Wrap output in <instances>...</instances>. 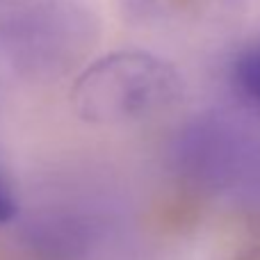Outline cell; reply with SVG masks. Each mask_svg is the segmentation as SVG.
I'll use <instances>...</instances> for the list:
<instances>
[{
  "mask_svg": "<svg viewBox=\"0 0 260 260\" xmlns=\"http://www.w3.org/2000/svg\"><path fill=\"white\" fill-rule=\"evenodd\" d=\"M183 99L174 64L148 50H117L91 62L76 78L71 105L96 126H130L169 112Z\"/></svg>",
  "mask_w": 260,
  "mask_h": 260,
  "instance_id": "1",
  "label": "cell"
},
{
  "mask_svg": "<svg viewBox=\"0 0 260 260\" xmlns=\"http://www.w3.org/2000/svg\"><path fill=\"white\" fill-rule=\"evenodd\" d=\"M231 85L244 103L260 112V37L249 41L233 57Z\"/></svg>",
  "mask_w": 260,
  "mask_h": 260,
  "instance_id": "2",
  "label": "cell"
},
{
  "mask_svg": "<svg viewBox=\"0 0 260 260\" xmlns=\"http://www.w3.org/2000/svg\"><path fill=\"white\" fill-rule=\"evenodd\" d=\"M18 215V203L9 183L0 176V224H9Z\"/></svg>",
  "mask_w": 260,
  "mask_h": 260,
  "instance_id": "3",
  "label": "cell"
}]
</instances>
